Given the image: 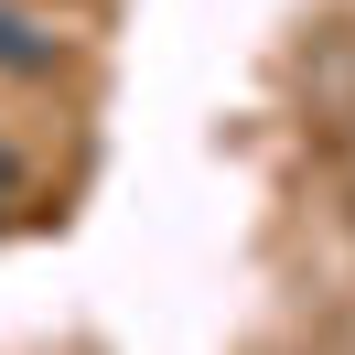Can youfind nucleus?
I'll return each mask as SVG.
<instances>
[{
    "mask_svg": "<svg viewBox=\"0 0 355 355\" xmlns=\"http://www.w3.org/2000/svg\"><path fill=\"white\" fill-rule=\"evenodd\" d=\"M0 76H54V33L11 0H0Z\"/></svg>",
    "mask_w": 355,
    "mask_h": 355,
    "instance_id": "obj_1",
    "label": "nucleus"
},
{
    "mask_svg": "<svg viewBox=\"0 0 355 355\" xmlns=\"http://www.w3.org/2000/svg\"><path fill=\"white\" fill-rule=\"evenodd\" d=\"M0 194H11V151H0Z\"/></svg>",
    "mask_w": 355,
    "mask_h": 355,
    "instance_id": "obj_2",
    "label": "nucleus"
}]
</instances>
